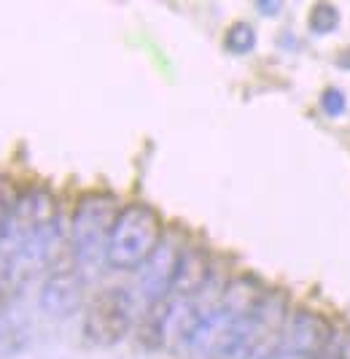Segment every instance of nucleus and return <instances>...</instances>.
Masks as SVG:
<instances>
[{
	"label": "nucleus",
	"instance_id": "f03ea898",
	"mask_svg": "<svg viewBox=\"0 0 350 359\" xmlns=\"http://www.w3.org/2000/svg\"><path fill=\"white\" fill-rule=\"evenodd\" d=\"M332 335V324L323 316L313 311H297L280 335V359H315Z\"/></svg>",
	"mask_w": 350,
	"mask_h": 359
},
{
	"label": "nucleus",
	"instance_id": "f257e3e1",
	"mask_svg": "<svg viewBox=\"0 0 350 359\" xmlns=\"http://www.w3.org/2000/svg\"><path fill=\"white\" fill-rule=\"evenodd\" d=\"M159 222L146 205H127L113 222L108 241V259L113 268H132L157 249Z\"/></svg>",
	"mask_w": 350,
	"mask_h": 359
},
{
	"label": "nucleus",
	"instance_id": "9b49d317",
	"mask_svg": "<svg viewBox=\"0 0 350 359\" xmlns=\"http://www.w3.org/2000/svg\"><path fill=\"white\" fill-rule=\"evenodd\" d=\"M248 359H280V338L267 335V338L251 351V357Z\"/></svg>",
	"mask_w": 350,
	"mask_h": 359
},
{
	"label": "nucleus",
	"instance_id": "0eeeda50",
	"mask_svg": "<svg viewBox=\"0 0 350 359\" xmlns=\"http://www.w3.org/2000/svg\"><path fill=\"white\" fill-rule=\"evenodd\" d=\"M49 311L54 313H68L70 308L76 306L78 300V287H76V278L70 273H59L49 281Z\"/></svg>",
	"mask_w": 350,
	"mask_h": 359
},
{
	"label": "nucleus",
	"instance_id": "f8f14e48",
	"mask_svg": "<svg viewBox=\"0 0 350 359\" xmlns=\"http://www.w3.org/2000/svg\"><path fill=\"white\" fill-rule=\"evenodd\" d=\"M0 303H3V297H0Z\"/></svg>",
	"mask_w": 350,
	"mask_h": 359
},
{
	"label": "nucleus",
	"instance_id": "39448f33",
	"mask_svg": "<svg viewBox=\"0 0 350 359\" xmlns=\"http://www.w3.org/2000/svg\"><path fill=\"white\" fill-rule=\"evenodd\" d=\"M205 278H208V259H205L202 252H194L192 249V252L181 254L170 284L181 294H194L197 289L205 287Z\"/></svg>",
	"mask_w": 350,
	"mask_h": 359
},
{
	"label": "nucleus",
	"instance_id": "9d476101",
	"mask_svg": "<svg viewBox=\"0 0 350 359\" xmlns=\"http://www.w3.org/2000/svg\"><path fill=\"white\" fill-rule=\"evenodd\" d=\"M321 106H323V111H326L329 116H340L348 103H345V95L340 90H326L323 97H321Z\"/></svg>",
	"mask_w": 350,
	"mask_h": 359
},
{
	"label": "nucleus",
	"instance_id": "423d86ee",
	"mask_svg": "<svg viewBox=\"0 0 350 359\" xmlns=\"http://www.w3.org/2000/svg\"><path fill=\"white\" fill-rule=\"evenodd\" d=\"M175 265H178V259H175V254L170 246H157L154 254L148 257V265H146V289H148V294H159L164 284H170L173 281V273H175Z\"/></svg>",
	"mask_w": 350,
	"mask_h": 359
},
{
	"label": "nucleus",
	"instance_id": "6e6552de",
	"mask_svg": "<svg viewBox=\"0 0 350 359\" xmlns=\"http://www.w3.org/2000/svg\"><path fill=\"white\" fill-rule=\"evenodd\" d=\"M340 25V14H337V8L329 6V3H318L313 11H310V27H313V33H332L334 27Z\"/></svg>",
	"mask_w": 350,
	"mask_h": 359
},
{
	"label": "nucleus",
	"instance_id": "1a4fd4ad",
	"mask_svg": "<svg viewBox=\"0 0 350 359\" xmlns=\"http://www.w3.org/2000/svg\"><path fill=\"white\" fill-rule=\"evenodd\" d=\"M253 41H256V36H253V30L248 25H234L227 36V43L232 46V52H248L253 46Z\"/></svg>",
	"mask_w": 350,
	"mask_h": 359
},
{
	"label": "nucleus",
	"instance_id": "20e7f679",
	"mask_svg": "<svg viewBox=\"0 0 350 359\" xmlns=\"http://www.w3.org/2000/svg\"><path fill=\"white\" fill-rule=\"evenodd\" d=\"M111 205L103 198H87L76 214V246L81 257H94L111 241Z\"/></svg>",
	"mask_w": 350,
	"mask_h": 359
},
{
	"label": "nucleus",
	"instance_id": "7ed1b4c3",
	"mask_svg": "<svg viewBox=\"0 0 350 359\" xmlns=\"http://www.w3.org/2000/svg\"><path fill=\"white\" fill-rule=\"evenodd\" d=\"M130 327V306L119 292H105L100 294L87 313V338L100 346H111L122 338Z\"/></svg>",
	"mask_w": 350,
	"mask_h": 359
}]
</instances>
